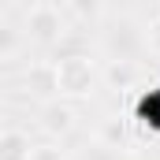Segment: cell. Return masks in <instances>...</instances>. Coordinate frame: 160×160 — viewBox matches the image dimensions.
<instances>
[{
	"label": "cell",
	"mask_w": 160,
	"mask_h": 160,
	"mask_svg": "<svg viewBox=\"0 0 160 160\" xmlns=\"http://www.w3.org/2000/svg\"><path fill=\"white\" fill-rule=\"evenodd\" d=\"M75 26L63 11V4H52V0H38L26 8V19H22V34L34 41V45H45V48H56L60 41L67 38Z\"/></svg>",
	"instance_id": "obj_1"
},
{
	"label": "cell",
	"mask_w": 160,
	"mask_h": 160,
	"mask_svg": "<svg viewBox=\"0 0 160 160\" xmlns=\"http://www.w3.org/2000/svg\"><path fill=\"white\" fill-rule=\"evenodd\" d=\"M56 78H60L63 101H86V97H93L101 71H97L93 56H75V60H56Z\"/></svg>",
	"instance_id": "obj_2"
},
{
	"label": "cell",
	"mask_w": 160,
	"mask_h": 160,
	"mask_svg": "<svg viewBox=\"0 0 160 160\" xmlns=\"http://www.w3.org/2000/svg\"><path fill=\"white\" fill-rule=\"evenodd\" d=\"M22 86L41 97V104L45 101H56L60 97V78H56V63L52 60H34L30 67H26V75H22Z\"/></svg>",
	"instance_id": "obj_3"
},
{
	"label": "cell",
	"mask_w": 160,
	"mask_h": 160,
	"mask_svg": "<svg viewBox=\"0 0 160 160\" xmlns=\"http://www.w3.org/2000/svg\"><path fill=\"white\" fill-rule=\"evenodd\" d=\"M38 127L48 134V138H63L71 127H75V104L56 97V101H45L38 112Z\"/></svg>",
	"instance_id": "obj_4"
},
{
	"label": "cell",
	"mask_w": 160,
	"mask_h": 160,
	"mask_svg": "<svg viewBox=\"0 0 160 160\" xmlns=\"http://www.w3.org/2000/svg\"><path fill=\"white\" fill-rule=\"evenodd\" d=\"M30 157H34L30 134L19 127H4L0 130V160H30Z\"/></svg>",
	"instance_id": "obj_5"
},
{
	"label": "cell",
	"mask_w": 160,
	"mask_h": 160,
	"mask_svg": "<svg viewBox=\"0 0 160 160\" xmlns=\"http://www.w3.org/2000/svg\"><path fill=\"white\" fill-rule=\"evenodd\" d=\"M101 78H104L108 89L127 93V89H134V82H138V63H134V60H112V63L101 71Z\"/></svg>",
	"instance_id": "obj_6"
},
{
	"label": "cell",
	"mask_w": 160,
	"mask_h": 160,
	"mask_svg": "<svg viewBox=\"0 0 160 160\" xmlns=\"http://www.w3.org/2000/svg\"><path fill=\"white\" fill-rule=\"evenodd\" d=\"M75 56H93V52H89V38H86L82 30H71L67 38L52 48V56H48V60L56 63V60H75Z\"/></svg>",
	"instance_id": "obj_7"
},
{
	"label": "cell",
	"mask_w": 160,
	"mask_h": 160,
	"mask_svg": "<svg viewBox=\"0 0 160 160\" xmlns=\"http://www.w3.org/2000/svg\"><path fill=\"white\" fill-rule=\"evenodd\" d=\"M63 11H67L71 26H75V22H86V19L93 22V19H101V15H104V8H101L97 0H89V4H86V0H67V4H63Z\"/></svg>",
	"instance_id": "obj_8"
},
{
	"label": "cell",
	"mask_w": 160,
	"mask_h": 160,
	"mask_svg": "<svg viewBox=\"0 0 160 160\" xmlns=\"http://www.w3.org/2000/svg\"><path fill=\"white\" fill-rule=\"evenodd\" d=\"M19 38H26V34H19V30H11V26H0V60H15Z\"/></svg>",
	"instance_id": "obj_9"
},
{
	"label": "cell",
	"mask_w": 160,
	"mask_h": 160,
	"mask_svg": "<svg viewBox=\"0 0 160 160\" xmlns=\"http://www.w3.org/2000/svg\"><path fill=\"white\" fill-rule=\"evenodd\" d=\"M142 45H145L153 56H160V15L149 19V26H145V34H142Z\"/></svg>",
	"instance_id": "obj_10"
},
{
	"label": "cell",
	"mask_w": 160,
	"mask_h": 160,
	"mask_svg": "<svg viewBox=\"0 0 160 160\" xmlns=\"http://www.w3.org/2000/svg\"><path fill=\"white\" fill-rule=\"evenodd\" d=\"M30 160H67V157H63V149H60V145L45 142V145H34V157H30Z\"/></svg>",
	"instance_id": "obj_11"
},
{
	"label": "cell",
	"mask_w": 160,
	"mask_h": 160,
	"mask_svg": "<svg viewBox=\"0 0 160 160\" xmlns=\"http://www.w3.org/2000/svg\"><path fill=\"white\" fill-rule=\"evenodd\" d=\"M104 138H112V142L119 145L123 138H127V134H123V123H119V119H112V123H108V127H104Z\"/></svg>",
	"instance_id": "obj_12"
},
{
	"label": "cell",
	"mask_w": 160,
	"mask_h": 160,
	"mask_svg": "<svg viewBox=\"0 0 160 160\" xmlns=\"http://www.w3.org/2000/svg\"><path fill=\"white\" fill-rule=\"evenodd\" d=\"M157 15H160V4H157Z\"/></svg>",
	"instance_id": "obj_13"
}]
</instances>
